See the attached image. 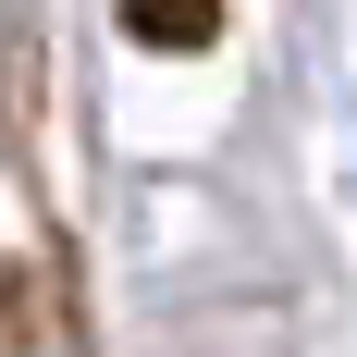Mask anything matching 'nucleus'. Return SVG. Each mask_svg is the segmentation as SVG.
<instances>
[{"mask_svg":"<svg viewBox=\"0 0 357 357\" xmlns=\"http://www.w3.org/2000/svg\"><path fill=\"white\" fill-rule=\"evenodd\" d=\"M0 357H86L62 234H50L37 210H0Z\"/></svg>","mask_w":357,"mask_h":357,"instance_id":"obj_1","label":"nucleus"},{"mask_svg":"<svg viewBox=\"0 0 357 357\" xmlns=\"http://www.w3.org/2000/svg\"><path fill=\"white\" fill-rule=\"evenodd\" d=\"M123 25H136L148 50H210V37H222V0H123Z\"/></svg>","mask_w":357,"mask_h":357,"instance_id":"obj_2","label":"nucleus"}]
</instances>
